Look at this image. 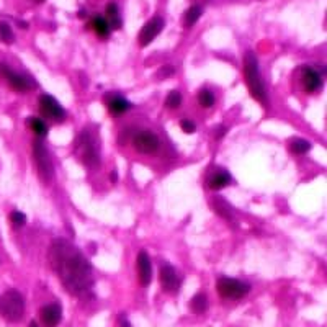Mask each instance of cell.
I'll return each instance as SVG.
<instances>
[{"mask_svg": "<svg viewBox=\"0 0 327 327\" xmlns=\"http://www.w3.org/2000/svg\"><path fill=\"white\" fill-rule=\"evenodd\" d=\"M137 275H139V283L141 287H149L152 282V262L149 259V255L146 250H141L137 255Z\"/></svg>", "mask_w": 327, "mask_h": 327, "instance_id": "7c38bea8", "label": "cell"}, {"mask_svg": "<svg viewBox=\"0 0 327 327\" xmlns=\"http://www.w3.org/2000/svg\"><path fill=\"white\" fill-rule=\"evenodd\" d=\"M164 25L165 23H164V20L161 17L151 18L149 22L143 26L141 33H139V44H141L143 48L151 44L152 41H154L159 36V34H161V31L164 30Z\"/></svg>", "mask_w": 327, "mask_h": 327, "instance_id": "30bf717a", "label": "cell"}, {"mask_svg": "<svg viewBox=\"0 0 327 327\" xmlns=\"http://www.w3.org/2000/svg\"><path fill=\"white\" fill-rule=\"evenodd\" d=\"M30 327H38V324L34 322V321H31V322H30Z\"/></svg>", "mask_w": 327, "mask_h": 327, "instance_id": "836d02e7", "label": "cell"}, {"mask_svg": "<svg viewBox=\"0 0 327 327\" xmlns=\"http://www.w3.org/2000/svg\"><path fill=\"white\" fill-rule=\"evenodd\" d=\"M120 327H133L126 316H120Z\"/></svg>", "mask_w": 327, "mask_h": 327, "instance_id": "4dcf8cb0", "label": "cell"}, {"mask_svg": "<svg viewBox=\"0 0 327 327\" xmlns=\"http://www.w3.org/2000/svg\"><path fill=\"white\" fill-rule=\"evenodd\" d=\"M133 146L141 154H154L161 146V141H159V136L156 133H152L149 129H143L134 134Z\"/></svg>", "mask_w": 327, "mask_h": 327, "instance_id": "ba28073f", "label": "cell"}, {"mask_svg": "<svg viewBox=\"0 0 327 327\" xmlns=\"http://www.w3.org/2000/svg\"><path fill=\"white\" fill-rule=\"evenodd\" d=\"M0 72L4 74V77L7 79V82H9V85L13 90H17V92H28V90H31L34 87L31 79L25 77V75H22V74L13 72L12 69L5 64H0Z\"/></svg>", "mask_w": 327, "mask_h": 327, "instance_id": "9c48e42d", "label": "cell"}, {"mask_svg": "<svg viewBox=\"0 0 327 327\" xmlns=\"http://www.w3.org/2000/svg\"><path fill=\"white\" fill-rule=\"evenodd\" d=\"M25 314V300L20 291L9 290L0 296V316L9 322H17Z\"/></svg>", "mask_w": 327, "mask_h": 327, "instance_id": "277c9868", "label": "cell"}, {"mask_svg": "<svg viewBox=\"0 0 327 327\" xmlns=\"http://www.w3.org/2000/svg\"><path fill=\"white\" fill-rule=\"evenodd\" d=\"M301 82H303V87L306 92H316V90L322 85V77L319 75V72L314 67H304Z\"/></svg>", "mask_w": 327, "mask_h": 327, "instance_id": "5bb4252c", "label": "cell"}, {"mask_svg": "<svg viewBox=\"0 0 327 327\" xmlns=\"http://www.w3.org/2000/svg\"><path fill=\"white\" fill-rule=\"evenodd\" d=\"M244 77L247 82L249 92L254 99L263 105L267 110L270 108V102H268V95H267V88L265 83H263V79L260 75V69H259V59L252 51L246 53L244 58Z\"/></svg>", "mask_w": 327, "mask_h": 327, "instance_id": "7a4b0ae2", "label": "cell"}, {"mask_svg": "<svg viewBox=\"0 0 327 327\" xmlns=\"http://www.w3.org/2000/svg\"><path fill=\"white\" fill-rule=\"evenodd\" d=\"M231 183V173H229L226 169H222V167H218L216 170H214L210 178H208V186H210L211 190H221L224 189Z\"/></svg>", "mask_w": 327, "mask_h": 327, "instance_id": "9a60e30c", "label": "cell"}, {"mask_svg": "<svg viewBox=\"0 0 327 327\" xmlns=\"http://www.w3.org/2000/svg\"><path fill=\"white\" fill-rule=\"evenodd\" d=\"M26 124L30 126V129L33 131L34 134H36L39 139H43L48 136L50 133V128H48V124L44 120H41V118H36V116H30L26 118Z\"/></svg>", "mask_w": 327, "mask_h": 327, "instance_id": "ffe728a7", "label": "cell"}, {"mask_svg": "<svg viewBox=\"0 0 327 327\" xmlns=\"http://www.w3.org/2000/svg\"><path fill=\"white\" fill-rule=\"evenodd\" d=\"M227 133V128L226 126H222V124H219L218 128H214V137L216 139H221V137H224V134Z\"/></svg>", "mask_w": 327, "mask_h": 327, "instance_id": "f546056e", "label": "cell"}, {"mask_svg": "<svg viewBox=\"0 0 327 327\" xmlns=\"http://www.w3.org/2000/svg\"><path fill=\"white\" fill-rule=\"evenodd\" d=\"M39 317H41V322H43L46 327H56L61 322V317H62V308L59 303H51L44 306L43 309L39 312Z\"/></svg>", "mask_w": 327, "mask_h": 327, "instance_id": "4fadbf2b", "label": "cell"}, {"mask_svg": "<svg viewBox=\"0 0 327 327\" xmlns=\"http://www.w3.org/2000/svg\"><path fill=\"white\" fill-rule=\"evenodd\" d=\"M290 151L293 152L296 156H303L306 152L311 151V143L306 141V139H293V141L290 143Z\"/></svg>", "mask_w": 327, "mask_h": 327, "instance_id": "603a6c76", "label": "cell"}, {"mask_svg": "<svg viewBox=\"0 0 327 327\" xmlns=\"http://www.w3.org/2000/svg\"><path fill=\"white\" fill-rule=\"evenodd\" d=\"M33 156H34V162H36L39 177L44 183H51V180L54 177V167L51 162V157L48 154V151L43 144V139L36 137L33 143Z\"/></svg>", "mask_w": 327, "mask_h": 327, "instance_id": "5b68a950", "label": "cell"}, {"mask_svg": "<svg viewBox=\"0 0 327 327\" xmlns=\"http://www.w3.org/2000/svg\"><path fill=\"white\" fill-rule=\"evenodd\" d=\"M190 308L195 314H203V312L208 309V298L203 293H197L190 301Z\"/></svg>", "mask_w": 327, "mask_h": 327, "instance_id": "7402d4cb", "label": "cell"}, {"mask_svg": "<svg viewBox=\"0 0 327 327\" xmlns=\"http://www.w3.org/2000/svg\"><path fill=\"white\" fill-rule=\"evenodd\" d=\"M10 221H12V224L15 227H22V226L26 224V216H25V213L15 210V211H12V214H10Z\"/></svg>", "mask_w": 327, "mask_h": 327, "instance_id": "4316f807", "label": "cell"}, {"mask_svg": "<svg viewBox=\"0 0 327 327\" xmlns=\"http://www.w3.org/2000/svg\"><path fill=\"white\" fill-rule=\"evenodd\" d=\"M201 15H203V9H201L200 5H192L190 9L185 12V15H183V25L186 28L193 26L200 20Z\"/></svg>", "mask_w": 327, "mask_h": 327, "instance_id": "44dd1931", "label": "cell"}, {"mask_svg": "<svg viewBox=\"0 0 327 327\" xmlns=\"http://www.w3.org/2000/svg\"><path fill=\"white\" fill-rule=\"evenodd\" d=\"M198 103L203 108L213 107L214 105V95H213V92H210V90H206V88L200 90V92H198Z\"/></svg>", "mask_w": 327, "mask_h": 327, "instance_id": "d4e9b609", "label": "cell"}, {"mask_svg": "<svg viewBox=\"0 0 327 327\" xmlns=\"http://www.w3.org/2000/svg\"><path fill=\"white\" fill-rule=\"evenodd\" d=\"M180 128H182L183 133H186V134H193L195 131H197V124H195V121L189 120V118H185V120L180 121Z\"/></svg>", "mask_w": 327, "mask_h": 327, "instance_id": "83f0119b", "label": "cell"}, {"mask_svg": "<svg viewBox=\"0 0 327 327\" xmlns=\"http://www.w3.org/2000/svg\"><path fill=\"white\" fill-rule=\"evenodd\" d=\"M173 74H175V69H173L172 66H165V67H161V71H159L157 75H159L161 79H162V77L165 79V77H172Z\"/></svg>", "mask_w": 327, "mask_h": 327, "instance_id": "f1b7e54d", "label": "cell"}, {"mask_svg": "<svg viewBox=\"0 0 327 327\" xmlns=\"http://www.w3.org/2000/svg\"><path fill=\"white\" fill-rule=\"evenodd\" d=\"M75 156L87 169H97L100 167V148L97 137L88 129H83L75 139Z\"/></svg>", "mask_w": 327, "mask_h": 327, "instance_id": "3957f363", "label": "cell"}, {"mask_svg": "<svg viewBox=\"0 0 327 327\" xmlns=\"http://www.w3.org/2000/svg\"><path fill=\"white\" fill-rule=\"evenodd\" d=\"M0 39L7 44H12L15 41V33L7 22H0Z\"/></svg>", "mask_w": 327, "mask_h": 327, "instance_id": "cb8c5ba5", "label": "cell"}, {"mask_svg": "<svg viewBox=\"0 0 327 327\" xmlns=\"http://www.w3.org/2000/svg\"><path fill=\"white\" fill-rule=\"evenodd\" d=\"M90 26H92V30L95 31V34L99 38H108L110 36V31H111V28L107 22V18L105 17H102V15H95L92 18V22H90Z\"/></svg>", "mask_w": 327, "mask_h": 327, "instance_id": "ac0fdd59", "label": "cell"}, {"mask_svg": "<svg viewBox=\"0 0 327 327\" xmlns=\"http://www.w3.org/2000/svg\"><path fill=\"white\" fill-rule=\"evenodd\" d=\"M110 180L113 183H116L118 182V172L116 170H113V172H110Z\"/></svg>", "mask_w": 327, "mask_h": 327, "instance_id": "1f68e13d", "label": "cell"}, {"mask_svg": "<svg viewBox=\"0 0 327 327\" xmlns=\"http://www.w3.org/2000/svg\"><path fill=\"white\" fill-rule=\"evenodd\" d=\"M107 22L111 30H120L123 25V20L120 17V9L115 2H110L107 5Z\"/></svg>", "mask_w": 327, "mask_h": 327, "instance_id": "d6986e66", "label": "cell"}, {"mask_svg": "<svg viewBox=\"0 0 327 327\" xmlns=\"http://www.w3.org/2000/svg\"><path fill=\"white\" fill-rule=\"evenodd\" d=\"M129 108H131V103L120 95L111 97L108 100V111L113 116H120L123 113H126V111H129Z\"/></svg>", "mask_w": 327, "mask_h": 327, "instance_id": "2e32d148", "label": "cell"}, {"mask_svg": "<svg viewBox=\"0 0 327 327\" xmlns=\"http://www.w3.org/2000/svg\"><path fill=\"white\" fill-rule=\"evenodd\" d=\"M211 205L214 208V211H216L221 218H224L226 221H234L232 208H231V205H229L222 197H214L213 201H211Z\"/></svg>", "mask_w": 327, "mask_h": 327, "instance_id": "e0dca14e", "label": "cell"}, {"mask_svg": "<svg viewBox=\"0 0 327 327\" xmlns=\"http://www.w3.org/2000/svg\"><path fill=\"white\" fill-rule=\"evenodd\" d=\"M218 293L226 298V300H241L249 295L250 291V285L246 282L236 280V278H229V276H221L218 280Z\"/></svg>", "mask_w": 327, "mask_h": 327, "instance_id": "8992f818", "label": "cell"}, {"mask_svg": "<svg viewBox=\"0 0 327 327\" xmlns=\"http://www.w3.org/2000/svg\"><path fill=\"white\" fill-rule=\"evenodd\" d=\"M180 103H182V94H180L178 90L169 92V95H167V99H165V105L169 108H177L180 107Z\"/></svg>", "mask_w": 327, "mask_h": 327, "instance_id": "484cf974", "label": "cell"}, {"mask_svg": "<svg viewBox=\"0 0 327 327\" xmlns=\"http://www.w3.org/2000/svg\"><path fill=\"white\" fill-rule=\"evenodd\" d=\"M36 2H44V0H36Z\"/></svg>", "mask_w": 327, "mask_h": 327, "instance_id": "e575fe53", "label": "cell"}, {"mask_svg": "<svg viewBox=\"0 0 327 327\" xmlns=\"http://www.w3.org/2000/svg\"><path fill=\"white\" fill-rule=\"evenodd\" d=\"M51 268L59 276L69 293L75 296H85L94 287L92 263L80 250L66 239H54L50 247Z\"/></svg>", "mask_w": 327, "mask_h": 327, "instance_id": "6da1fadb", "label": "cell"}, {"mask_svg": "<svg viewBox=\"0 0 327 327\" xmlns=\"http://www.w3.org/2000/svg\"><path fill=\"white\" fill-rule=\"evenodd\" d=\"M39 111L48 120H54V121L66 120V110L50 94H43L39 97Z\"/></svg>", "mask_w": 327, "mask_h": 327, "instance_id": "52a82bcc", "label": "cell"}, {"mask_svg": "<svg viewBox=\"0 0 327 327\" xmlns=\"http://www.w3.org/2000/svg\"><path fill=\"white\" fill-rule=\"evenodd\" d=\"M87 17V10H80L79 12V18H85Z\"/></svg>", "mask_w": 327, "mask_h": 327, "instance_id": "d6a6232c", "label": "cell"}, {"mask_svg": "<svg viewBox=\"0 0 327 327\" xmlns=\"http://www.w3.org/2000/svg\"><path fill=\"white\" fill-rule=\"evenodd\" d=\"M159 278H161V285H162L164 291H167V293H173V291H177L180 288V282H182L178 273L175 272V268L167 262L161 265Z\"/></svg>", "mask_w": 327, "mask_h": 327, "instance_id": "8fae6325", "label": "cell"}]
</instances>
